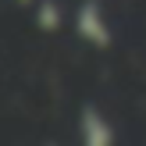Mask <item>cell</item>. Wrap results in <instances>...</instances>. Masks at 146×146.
I'll list each match as a JSON object with an SVG mask.
<instances>
[{
	"label": "cell",
	"instance_id": "cell-1",
	"mask_svg": "<svg viewBox=\"0 0 146 146\" xmlns=\"http://www.w3.org/2000/svg\"><path fill=\"white\" fill-rule=\"evenodd\" d=\"M78 32H82L86 39H93L96 46H107V43H111V36H107L104 21H100V14H96V7H82V18H78Z\"/></svg>",
	"mask_w": 146,
	"mask_h": 146
},
{
	"label": "cell",
	"instance_id": "cell-2",
	"mask_svg": "<svg viewBox=\"0 0 146 146\" xmlns=\"http://www.w3.org/2000/svg\"><path fill=\"white\" fill-rule=\"evenodd\" d=\"M39 21H43L46 29H54V25H57V11H54V7H46V11L39 7Z\"/></svg>",
	"mask_w": 146,
	"mask_h": 146
},
{
	"label": "cell",
	"instance_id": "cell-3",
	"mask_svg": "<svg viewBox=\"0 0 146 146\" xmlns=\"http://www.w3.org/2000/svg\"><path fill=\"white\" fill-rule=\"evenodd\" d=\"M25 4H29V0H25Z\"/></svg>",
	"mask_w": 146,
	"mask_h": 146
}]
</instances>
